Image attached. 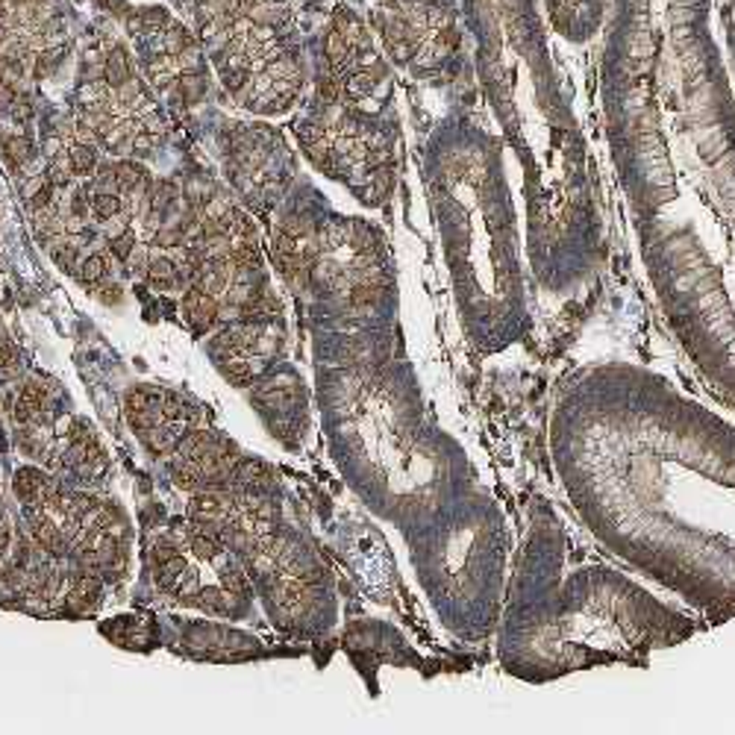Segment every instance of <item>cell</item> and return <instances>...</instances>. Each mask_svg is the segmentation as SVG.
Returning a JSON list of instances; mask_svg holds the SVG:
<instances>
[{
  "label": "cell",
  "instance_id": "obj_29",
  "mask_svg": "<svg viewBox=\"0 0 735 735\" xmlns=\"http://www.w3.org/2000/svg\"><path fill=\"white\" fill-rule=\"evenodd\" d=\"M174 483L180 486V488H186V491H197V488L203 486L201 473H197V471L191 468V462H186V465H176V468H174Z\"/></svg>",
  "mask_w": 735,
  "mask_h": 735
},
{
  "label": "cell",
  "instance_id": "obj_33",
  "mask_svg": "<svg viewBox=\"0 0 735 735\" xmlns=\"http://www.w3.org/2000/svg\"><path fill=\"white\" fill-rule=\"evenodd\" d=\"M101 509V500L91 498V494H71V512L77 518H86V515H94Z\"/></svg>",
  "mask_w": 735,
  "mask_h": 735
},
{
  "label": "cell",
  "instance_id": "obj_30",
  "mask_svg": "<svg viewBox=\"0 0 735 735\" xmlns=\"http://www.w3.org/2000/svg\"><path fill=\"white\" fill-rule=\"evenodd\" d=\"M53 189H56V186L47 180V176H42V183H38V186L33 189V201H30L35 212H42V209H50V206H53Z\"/></svg>",
  "mask_w": 735,
  "mask_h": 735
},
{
  "label": "cell",
  "instance_id": "obj_14",
  "mask_svg": "<svg viewBox=\"0 0 735 735\" xmlns=\"http://www.w3.org/2000/svg\"><path fill=\"white\" fill-rule=\"evenodd\" d=\"M68 159H71V171L79 174V176H91V171L97 168V153H94V147H91V145H83V142L71 145Z\"/></svg>",
  "mask_w": 735,
  "mask_h": 735
},
{
  "label": "cell",
  "instance_id": "obj_32",
  "mask_svg": "<svg viewBox=\"0 0 735 735\" xmlns=\"http://www.w3.org/2000/svg\"><path fill=\"white\" fill-rule=\"evenodd\" d=\"M153 245H159V247H183L186 245V232H183V227H162L156 232Z\"/></svg>",
  "mask_w": 735,
  "mask_h": 735
},
{
  "label": "cell",
  "instance_id": "obj_41",
  "mask_svg": "<svg viewBox=\"0 0 735 735\" xmlns=\"http://www.w3.org/2000/svg\"><path fill=\"white\" fill-rule=\"evenodd\" d=\"M101 4H103L106 9H112V12H124V9H127L124 0H101Z\"/></svg>",
  "mask_w": 735,
  "mask_h": 735
},
{
  "label": "cell",
  "instance_id": "obj_25",
  "mask_svg": "<svg viewBox=\"0 0 735 735\" xmlns=\"http://www.w3.org/2000/svg\"><path fill=\"white\" fill-rule=\"evenodd\" d=\"M221 583H224V588L227 591H232L235 597H250V583H247V577H245V571H238V568H224L221 571Z\"/></svg>",
  "mask_w": 735,
  "mask_h": 735
},
{
  "label": "cell",
  "instance_id": "obj_28",
  "mask_svg": "<svg viewBox=\"0 0 735 735\" xmlns=\"http://www.w3.org/2000/svg\"><path fill=\"white\" fill-rule=\"evenodd\" d=\"M162 418L165 421H183V409H186V400H183V394H176V391H162Z\"/></svg>",
  "mask_w": 735,
  "mask_h": 735
},
{
  "label": "cell",
  "instance_id": "obj_42",
  "mask_svg": "<svg viewBox=\"0 0 735 735\" xmlns=\"http://www.w3.org/2000/svg\"><path fill=\"white\" fill-rule=\"evenodd\" d=\"M6 33H9V30H6V21H4V15H0V45L6 42Z\"/></svg>",
  "mask_w": 735,
  "mask_h": 735
},
{
  "label": "cell",
  "instance_id": "obj_7",
  "mask_svg": "<svg viewBox=\"0 0 735 735\" xmlns=\"http://www.w3.org/2000/svg\"><path fill=\"white\" fill-rule=\"evenodd\" d=\"M33 539H35L38 547L47 550L50 556H62V553H68V539H65V532H62V527H59L47 512H45V515H38V518H33Z\"/></svg>",
  "mask_w": 735,
  "mask_h": 735
},
{
  "label": "cell",
  "instance_id": "obj_20",
  "mask_svg": "<svg viewBox=\"0 0 735 735\" xmlns=\"http://www.w3.org/2000/svg\"><path fill=\"white\" fill-rule=\"evenodd\" d=\"M127 421L135 432H147L153 427H159L165 418H162V409L159 406H150V409H127Z\"/></svg>",
  "mask_w": 735,
  "mask_h": 735
},
{
  "label": "cell",
  "instance_id": "obj_18",
  "mask_svg": "<svg viewBox=\"0 0 735 735\" xmlns=\"http://www.w3.org/2000/svg\"><path fill=\"white\" fill-rule=\"evenodd\" d=\"M91 212H94V218H101V221H112V218H118V215H121V197H118V191L94 194Z\"/></svg>",
  "mask_w": 735,
  "mask_h": 735
},
{
  "label": "cell",
  "instance_id": "obj_35",
  "mask_svg": "<svg viewBox=\"0 0 735 735\" xmlns=\"http://www.w3.org/2000/svg\"><path fill=\"white\" fill-rule=\"evenodd\" d=\"M38 412H42V409H35L33 403H27L24 397H18V400H15V421L18 424H30Z\"/></svg>",
  "mask_w": 735,
  "mask_h": 735
},
{
  "label": "cell",
  "instance_id": "obj_16",
  "mask_svg": "<svg viewBox=\"0 0 735 735\" xmlns=\"http://www.w3.org/2000/svg\"><path fill=\"white\" fill-rule=\"evenodd\" d=\"M174 201H176V186H174L171 180L156 183V186L147 191V203H150V212H156V215H165V212L174 206Z\"/></svg>",
  "mask_w": 735,
  "mask_h": 735
},
{
  "label": "cell",
  "instance_id": "obj_4",
  "mask_svg": "<svg viewBox=\"0 0 735 735\" xmlns=\"http://www.w3.org/2000/svg\"><path fill=\"white\" fill-rule=\"evenodd\" d=\"M430 539V591L468 644L494 639L512 565V535L494 494L473 488L442 509Z\"/></svg>",
  "mask_w": 735,
  "mask_h": 735
},
{
  "label": "cell",
  "instance_id": "obj_36",
  "mask_svg": "<svg viewBox=\"0 0 735 735\" xmlns=\"http://www.w3.org/2000/svg\"><path fill=\"white\" fill-rule=\"evenodd\" d=\"M180 550H176V544L171 542V539H162V542H156L153 544V562L159 565V562H165V559H171V556H176Z\"/></svg>",
  "mask_w": 735,
  "mask_h": 735
},
{
  "label": "cell",
  "instance_id": "obj_43",
  "mask_svg": "<svg viewBox=\"0 0 735 735\" xmlns=\"http://www.w3.org/2000/svg\"><path fill=\"white\" fill-rule=\"evenodd\" d=\"M15 4H21V6H27V4H35V0H15Z\"/></svg>",
  "mask_w": 735,
  "mask_h": 735
},
{
  "label": "cell",
  "instance_id": "obj_15",
  "mask_svg": "<svg viewBox=\"0 0 735 735\" xmlns=\"http://www.w3.org/2000/svg\"><path fill=\"white\" fill-rule=\"evenodd\" d=\"M191 553L197 556V559H206V562H212V559H218V553H221V539L218 535H209V532H201V529H191Z\"/></svg>",
  "mask_w": 735,
  "mask_h": 735
},
{
  "label": "cell",
  "instance_id": "obj_22",
  "mask_svg": "<svg viewBox=\"0 0 735 735\" xmlns=\"http://www.w3.org/2000/svg\"><path fill=\"white\" fill-rule=\"evenodd\" d=\"M180 94H183L186 103H197V101H201V97L206 94V79H203V74H201V71H186V74L180 77Z\"/></svg>",
  "mask_w": 735,
  "mask_h": 735
},
{
  "label": "cell",
  "instance_id": "obj_3",
  "mask_svg": "<svg viewBox=\"0 0 735 735\" xmlns=\"http://www.w3.org/2000/svg\"><path fill=\"white\" fill-rule=\"evenodd\" d=\"M435 197L465 339L480 356L524 344L532 339L529 265L488 159L476 150L450 153Z\"/></svg>",
  "mask_w": 735,
  "mask_h": 735
},
{
  "label": "cell",
  "instance_id": "obj_40",
  "mask_svg": "<svg viewBox=\"0 0 735 735\" xmlns=\"http://www.w3.org/2000/svg\"><path fill=\"white\" fill-rule=\"evenodd\" d=\"M101 301L109 303V306H112V303H121V288H118V286H106V288L101 291Z\"/></svg>",
  "mask_w": 735,
  "mask_h": 735
},
{
  "label": "cell",
  "instance_id": "obj_5",
  "mask_svg": "<svg viewBox=\"0 0 735 735\" xmlns=\"http://www.w3.org/2000/svg\"><path fill=\"white\" fill-rule=\"evenodd\" d=\"M12 486H15V494H18V498H21L27 506H42L45 494L53 488V486H50V476H47L45 471L33 468V465L18 468Z\"/></svg>",
  "mask_w": 735,
  "mask_h": 735
},
{
  "label": "cell",
  "instance_id": "obj_13",
  "mask_svg": "<svg viewBox=\"0 0 735 735\" xmlns=\"http://www.w3.org/2000/svg\"><path fill=\"white\" fill-rule=\"evenodd\" d=\"M147 280H150L156 288H162V291L174 288V283H176V268H174V262L165 259V256H156V259H150V262H147Z\"/></svg>",
  "mask_w": 735,
  "mask_h": 735
},
{
  "label": "cell",
  "instance_id": "obj_26",
  "mask_svg": "<svg viewBox=\"0 0 735 735\" xmlns=\"http://www.w3.org/2000/svg\"><path fill=\"white\" fill-rule=\"evenodd\" d=\"M50 256H53V262L62 268V271H74V265H77V245L71 242H53L50 245Z\"/></svg>",
  "mask_w": 735,
  "mask_h": 735
},
{
  "label": "cell",
  "instance_id": "obj_39",
  "mask_svg": "<svg viewBox=\"0 0 735 735\" xmlns=\"http://www.w3.org/2000/svg\"><path fill=\"white\" fill-rule=\"evenodd\" d=\"M9 109H12V118H15V121H27V118H30V103H27V97H15Z\"/></svg>",
  "mask_w": 735,
  "mask_h": 735
},
{
  "label": "cell",
  "instance_id": "obj_1",
  "mask_svg": "<svg viewBox=\"0 0 735 735\" xmlns=\"http://www.w3.org/2000/svg\"><path fill=\"white\" fill-rule=\"evenodd\" d=\"M547 462L580 529L706 627L735 621V424L641 362L565 374Z\"/></svg>",
  "mask_w": 735,
  "mask_h": 735
},
{
  "label": "cell",
  "instance_id": "obj_21",
  "mask_svg": "<svg viewBox=\"0 0 735 735\" xmlns=\"http://www.w3.org/2000/svg\"><path fill=\"white\" fill-rule=\"evenodd\" d=\"M162 45H165V50H168V56H180L183 50H189L191 47V35H189V30L183 27V24H168L165 27V35H162Z\"/></svg>",
  "mask_w": 735,
  "mask_h": 735
},
{
  "label": "cell",
  "instance_id": "obj_24",
  "mask_svg": "<svg viewBox=\"0 0 735 735\" xmlns=\"http://www.w3.org/2000/svg\"><path fill=\"white\" fill-rule=\"evenodd\" d=\"M106 276V259L103 256H89V259H83V265H79V280H83L89 288H94L97 283H101Z\"/></svg>",
  "mask_w": 735,
  "mask_h": 735
},
{
  "label": "cell",
  "instance_id": "obj_31",
  "mask_svg": "<svg viewBox=\"0 0 735 735\" xmlns=\"http://www.w3.org/2000/svg\"><path fill=\"white\" fill-rule=\"evenodd\" d=\"M247 79H250V68L247 65H230L227 71H224V86L235 94V91H242L245 86H247Z\"/></svg>",
  "mask_w": 735,
  "mask_h": 735
},
{
  "label": "cell",
  "instance_id": "obj_38",
  "mask_svg": "<svg viewBox=\"0 0 735 735\" xmlns=\"http://www.w3.org/2000/svg\"><path fill=\"white\" fill-rule=\"evenodd\" d=\"M15 362H18L15 344H9L6 339H0V371H9V368H15Z\"/></svg>",
  "mask_w": 735,
  "mask_h": 735
},
{
  "label": "cell",
  "instance_id": "obj_17",
  "mask_svg": "<svg viewBox=\"0 0 735 735\" xmlns=\"http://www.w3.org/2000/svg\"><path fill=\"white\" fill-rule=\"evenodd\" d=\"M221 374H224L227 383H232V386H238V388H245V386L253 383V368H250L245 359H232V356L221 362Z\"/></svg>",
  "mask_w": 735,
  "mask_h": 735
},
{
  "label": "cell",
  "instance_id": "obj_2",
  "mask_svg": "<svg viewBox=\"0 0 735 735\" xmlns=\"http://www.w3.org/2000/svg\"><path fill=\"white\" fill-rule=\"evenodd\" d=\"M703 629L709 627L691 609L662 600L571 529L550 498L527 500L491 639L506 677L544 685L606 665L644 668L653 653L680 647Z\"/></svg>",
  "mask_w": 735,
  "mask_h": 735
},
{
  "label": "cell",
  "instance_id": "obj_6",
  "mask_svg": "<svg viewBox=\"0 0 735 735\" xmlns=\"http://www.w3.org/2000/svg\"><path fill=\"white\" fill-rule=\"evenodd\" d=\"M183 309H186V318L191 324H197V327H209V324H215L218 321V312H221V306H218V301H215V294H209V291H203V288H197V286H191L189 291H186V297H183Z\"/></svg>",
  "mask_w": 735,
  "mask_h": 735
},
{
  "label": "cell",
  "instance_id": "obj_34",
  "mask_svg": "<svg viewBox=\"0 0 735 735\" xmlns=\"http://www.w3.org/2000/svg\"><path fill=\"white\" fill-rule=\"evenodd\" d=\"M168 27V12L165 9H145L142 12V30H150V33H162Z\"/></svg>",
  "mask_w": 735,
  "mask_h": 735
},
{
  "label": "cell",
  "instance_id": "obj_8",
  "mask_svg": "<svg viewBox=\"0 0 735 735\" xmlns=\"http://www.w3.org/2000/svg\"><path fill=\"white\" fill-rule=\"evenodd\" d=\"M103 79H106V86L109 89H121V86H127L130 79H133V68H130V56H127V50L124 47H112L109 53H106V59H103Z\"/></svg>",
  "mask_w": 735,
  "mask_h": 735
},
{
  "label": "cell",
  "instance_id": "obj_19",
  "mask_svg": "<svg viewBox=\"0 0 735 735\" xmlns=\"http://www.w3.org/2000/svg\"><path fill=\"white\" fill-rule=\"evenodd\" d=\"M150 406H162V388L153 386H135L127 394V409H150Z\"/></svg>",
  "mask_w": 735,
  "mask_h": 735
},
{
  "label": "cell",
  "instance_id": "obj_27",
  "mask_svg": "<svg viewBox=\"0 0 735 735\" xmlns=\"http://www.w3.org/2000/svg\"><path fill=\"white\" fill-rule=\"evenodd\" d=\"M133 247H135V232L133 230H124V232L109 238V250H112L115 259H121V262H127L133 256Z\"/></svg>",
  "mask_w": 735,
  "mask_h": 735
},
{
  "label": "cell",
  "instance_id": "obj_23",
  "mask_svg": "<svg viewBox=\"0 0 735 735\" xmlns=\"http://www.w3.org/2000/svg\"><path fill=\"white\" fill-rule=\"evenodd\" d=\"M4 153H6V162H9L12 168H18V165H27V162H30L33 145L27 142V138L15 135V138H6V142H4Z\"/></svg>",
  "mask_w": 735,
  "mask_h": 735
},
{
  "label": "cell",
  "instance_id": "obj_10",
  "mask_svg": "<svg viewBox=\"0 0 735 735\" xmlns=\"http://www.w3.org/2000/svg\"><path fill=\"white\" fill-rule=\"evenodd\" d=\"M115 186H118V191H135L138 186H142V191H150V189H147V186H150V176H147V171L138 165V162H130V159H124V162L115 165Z\"/></svg>",
  "mask_w": 735,
  "mask_h": 735
},
{
  "label": "cell",
  "instance_id": "obj_11",
  "mask_svg": "<svg viewBox=\"0 0 735 735\" xmlns=\"http://www.w3.org/2000/svg\"><path fill=\"white\" fill-rule=\"evenodd\" d=\"M180 435H183V432H176V430H171V427H162V424H159V427L142 432V439H145V444H147L150 453L165 456V453L176 450V442H180Z\"/></svg>",
  "mask_w": 735,
  "mask_h": 735
},
{
  "label": "cell",
  "instance_id": "obj_37",
  "mask_svg": "<svg viewBox=\"0 0 735 735\" xmlns=\"http://www.w3.org/2000/svg\"><path fill=\"white\" fill-rule=\"evenodd\" d=\"M21 397H24L27 403H33L35 409H42V406H45V388L38 386V383H27L24 391H21Z\"/></svg>",
  "mask_w": 735,
  "mask_h": 735
},
{
  "label": "cell",
  "instance_id": "obj_9",
  "mask_svg": "<svg viewBox=\"0 0 735 735\" xmlns=\"http://www.w3.org/2000/svg\"><path fill=\"white\" fill-rule=\"evenodd\" d=\"M191 603H197V606H201L203 612H209V615H232V612H235V594L227 591V588L209 585V588L197 591Z\"/></svg>",
  "mask_w": 735,
  "mask_h": 735
},
{
  "label": "cell",
  "instance_id": "obj_12",
  "mask_svg": "<svg viewBox=\"0 0 735 735\" xmlns=\"http://www.w3.org/2000/svg\"><path fill=\"white\" fill-rule=\"evenodd\" d=\"M183 573H186V559H183V553H176V556H171V559L159 562L156 583H159V588H165V591H176V583H180Z\"/></svg>",
  "mask_w": 735,
  "mask_h": 735
}]
</instances>
